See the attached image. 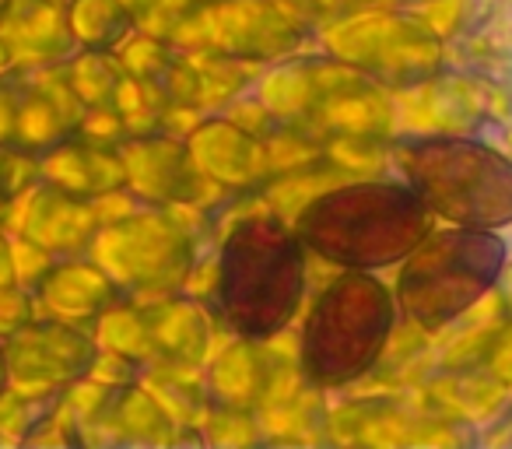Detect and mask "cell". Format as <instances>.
Masks as SVG:
<instances>
[{"mask_svg": "<svg viewBox=\"0 0 512 449\" xmlns=\"http://www.w3.org/2000/svg\"><path fill=\"white\" fill-rule=\"evenodd\" d=\"M435 214L407 183H351L302 211V246L348 271L393 267L432 232Z\"/></svg>", "mask_w": 512, "mask_h": 449, "instance_id": "6da1fadb", "label": "cell"}, {"mask_svg": "<svg viewBox=\"0 0 512 449\" xmlns=\"http://www.w3.org/2000/svg\"><path fill=\"white\" fill-rule=\"evenodd\" d=\"M306 246L278 218H249L225 239L218 306L228 327L271 337L295 316L306 288Z\"/></svg>", "mask_w": 512, "mask_h": 449, "instance_id": "7a4b0ae2", "label": "cell"}, {"mask_svg": "<svg viewBox=\"0 0 512 449\" xmlns=\"http://www.w3.org/2000/svg\"><path fill=\"white\" fill-rule=\"evenodd\" d=\"M404 179L435 218L467 229L512 221V162L488 144L428 137L404 151Z\"/></svg>", "mask_w": 512, "mask_h": 449, "instance_id": "3957f363", "label": "cell"}, {"mask_svg": "<svg viewBox=\"0 0 512 449\" xmlns=\"http://www.w3.org/2000/svg\"><path fill=\"white\" fill-rule=\"evenodd\" d=\"M400 264V306L414 323L435 330L488 295L505 267V243L495 229L453 225L428 232Z\"/></svg>", "mask_w": 512, "mask_h": 449, "instance_id": "277c9868", "label": "cell"}, {"mask_svg": "<svg viewBox=\"0 0 512 449\" xmlns=\"http://www.w3.org/2000/svg\"><path fill=\"white\" fill-rule=\"evenodd\" d=\"M397 306L369 271H348L320 295L302 334V365L323 386L365 376L393 334Z\"/></svg>", "mask_w": 512, "mask_h": 449, "instance_id": "5b68a950", "label": "cell"}, {"mask_svg": "<svg viewBox=\"0 0 512 449\" xmlns=\"http://www.w3.org/2000/svg\"><path fill=\"white\" fill-rule=\"evenodd\" d=\"M11 281V253H8V243L0 239V288Z\"/></svg>", "mask_w": 512, "mask_h": 449, "instance_id": "8992f818", "label": "cell"}, {"mask_svg": "<svg viewBox=\"0 0 512 449\" xmlns=\"http://www.w3.org/2000/svg\"><path fill=\"white\" fill-rule=\"evenodd\" d=\"M4 383H8V362H4V348H0V393H4Z\"/></svg>", "mask_w": 512, "mask_h": 449, "instance_id": "52a82bcc", "label": "cell"}, {"mask_svg": "<svg viewBox=\"0 0 512 449\" xmlns=\"http://www.w3.org/2000/svg\"><path fill=\"white\" fill-rule=\"evenodd\" d=\"M4 4H8V0H0V8H4Z\"/></svg>", "mask_w": 512, "mask_h": 449, "instance_id": "ba28073f", "label": "cell"}]
</instances>
